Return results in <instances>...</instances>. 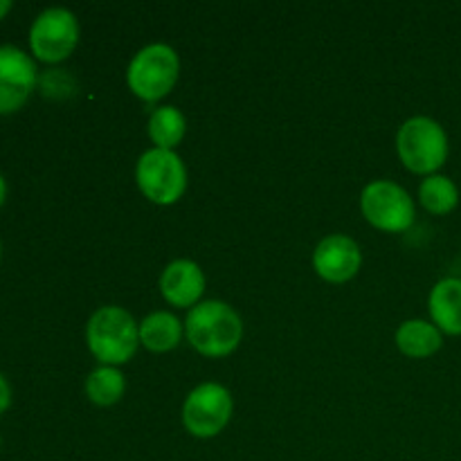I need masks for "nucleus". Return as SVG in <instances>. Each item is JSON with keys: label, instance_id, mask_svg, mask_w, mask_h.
<instances>
[{"label": "nucleus", "instance_id": "2eb2a0df", "mask_svg": "<svg viewBox=\"0 0 461 461\" xmlns=\"http://www.w3.org/2000/svg\"><path fill=\"white\" fill-rule=\"evenodd\" d=\"M185 129H187V124H185L183 113L174 106L156 108L149 117V135H151L156 149L174 151V147H178L180 140H183Z\"/></svg>", "mask_w": 461, "mask_h": 461}, {"label": "nucleus", "instance_id": "4be33fe9", "mask_svg": "<svg viewBox=\"0 0 461 461\" xmlns=\"http://www.w3.org/2000/svg\"><path fill=\"white\" fill-rule=\"evenodd\" d=\"M0 257H3V246H0Z\"/></svg>", "mask_w": 461, "mask_h": 461}, {"label": "nucleus", "instance_id": "9b49d317", "mask_svg": "<svg viewBox=\"0 0 461 461\" xmlns=\"http://www.w3.org/2000/svg\"><path fill=\"white\" fill-rule=\"evenodd\" d=\"M160 291L169 304L187 309L201 300L205 291V275L201 266L189 259H176L162 270Z\"/></svg>", "mask_w": 461, "mask_h": 461}, {"label": "nucleus", "instance_id": "a211bd4d", "mask_svg": "<svg viewBox=\"0 0 461 461\" xmlns=\"http://www.w3.org/2000/svg\"><path fill=\"white\" fill-rule=\"evenodd\" d=\"M41 93L48 97H68L75 90V81L68 77L66 70H48L43 77H39Z\"/></svg>", "mask_w": 461, "mask_h": 461}, {"label": "nucleus", "instance_id": "423d86ee", "mask_svg": "<svg viewBox=\"0 0 461 461\" xmlns=\"http://www.w3.org/2000/svg\"><path fill=\"white\" fill-rule=\"evenodd\" d=\"M79 41V23L66 7H48L30 27V48L36 59L59 63L72 54Z\"/></svg>", "mask_w": 461, "mask_h": 461}, {"label": "nucleus", "instance_id": "20e7f679", "mask_svg": "<svg viewBox=\"0 0 461 461\" xmlns=\"http://www.w3.org/2000/svg\"><path fill=\"white\" fill-rule=\"evenodd\" d=\"M180 75L178 54L171 45L153 43L140 50L129 66V88L144 102H158L174 88Z\"/></svg>", "mask_w": 461, "mask_h": 461}, {"label": "nucleus", "instance_id": "4468645a", "mask_svg": "<svg viewBox=\"0 0 461 461\" xmlns=\"http://www.w3.org/2000/svg\"><path fill=\"white\" fill-rule=\"evenodd\" d=\"M180 336H183V327H180L178 318L167 313V311L151 313L140 324V342L149 351H156V354H165V351L176 349L180 342Z\"/></svg>", "mask_w": 461, "mask_h": 461}, {"label": "nucleus", "instance_id": "0eeeda50", "mask_svg": "<svg viewBox=\"0 0 461 461\" xmlns=\"http://www.w3.org/2000/svg\"><path fill=\"white\" fill-rule=\"evenodd\" d=\"M232 396L219 383H203L189 392L183 405V423L198 439L216 437L232 419Z\"/></svg>", "mask_w": 461, "mask_h": 461}, {"label": "nucleus", "instance_id": "f3484780", "mask_svg": "<svg viewBox=\"0 0 461 461\" xmlns=\"http://www.w3.org/2000/svg\"><path fill=\"white\" fill-rule=\"evenodd\" d=\"M124 376L117 367H99L86 378V394L97 405H113L124 394Z\"/></svg>", "mask_w": 461, "mask_h": 461}, {"label": "nucleus", "instance_id": "aec40b11", "mask_svg": "<svg viewBox=\"0 0 461 461\" xmlns=\"http://www.w3.org/2000/svg\"><path fill=\"white\" fill-rule=\"evenodd\" d=\"M5 198H7V180H5L3 174H0V205L5 203Z\"/></svg>", "mask_w": 461, "mask_h": 461}, {"label": "nucleus", "instance_id": "dca6fc26", "mask_svg": "<svg viewBox=\"0 0 461 461\" xmlns=\"http://www.w3.org/2000/svg\"><path fill=\"white\" fill-rule=\"evenodd\" d=\"M419 198L430 214H450L459 203V189L448 176L432 174L419 187Z\"/></svg>", "mask_w": 461, "mask_h": 461}, {"label": "nucleus", "instance_id": "7ed1b4c3", "mask_svg": "<svg viewBox=\"0 0 461 461\" xmlns=\"http://www.w3.org/2000/svg\"><path fill=\"white\" fill-rule=\"evenodd\" d=\"M396 149L410 171L432 176L448 158V135L430 117H410L396 135Z\"/></svg>", "mask_w": 461, "mask_h": 461}, {"label": "nucleus", "instance_id": "6ab92c4d", "mask_svg": "<svg viewBox=\"0 0 461 461\" xmlns=\"http://www.w3.org/2000/svg\"><path fill=\"white\" fill-rule=\"evenodd\" d=\"M12 405V387H9L7 378L0 374V414Z\"/></svg>", "mask_w": 461, "mask_h": 461}, {"label": "nucleus", "instance_id": "39448f33", "mask_svg": "<svg viewBox=\"0 0 461 461\" xmlns=\"http://www.w3.org/2000/svg\"><path fill=\"white\" fill-rule=\"evenodd\" d=\"M135 180L144 196L156 205H174L187 189V169L178 153L149 149L135 167Z\"/></svg>", "mask_w": 461, "mask_h": 461}, {"label": "nucleus", "instance_id": "f8f14e48", "mask_svg": "<svg viewBox=\"0 0 461 461\" xmlns=\"http://www.w3.org/2000/svg\"><path fill=\"white\" fill-rule=\"evenodd\" d=\"M430 318L439 331L461 336V279L446 277L435 284L428 300Z\"/></svg>", "mask_w": 461, "mask_h": 461}, {"label": "nucleus", "instance_id": "9d476101", "mask_svg": "<svg viewBox=\"0 0 461 461\" xmlns=\"http://www.w3.org/2000/svg\"><path fill=\"white\" fill-rule=\"evenodd\" d=\"M363 264V255L354 239L345 234H331L322 239L313 252L315 273L331 284L349 282Z\"/></svg>", "mask_w": 461, "mask_h": 461}, {"label": "nucleus", "instance_id": "ddd939ff", "mask_svg": "<svg viewBox=\"0 0 461 461\" xmlns=\"http://www.w3.org/2000/svg\"><path fill=\"white\" fill-rule=\"evenodd\" d=\"M396 345L410 358H428L444 345L441 331L426 320H408L396 331Z\"/></svg>", "mask_w": 461, "mask_h": 461}, {"label": "nucleus", "instance_id": "f03ea898", "mask_svg": "<svg viewBox=\"0 0 461 461\" xmlns=\"http://www.w3.org/2000/svg\"><path fill=\"white\" fill-rule=\"evenodd\" d=\"M88 349L104 367L129 363L140 345V327L131 313L120 306H104L95 311L86 327Z\"/></svg>", "mask_w": 461, "mask_h": 461}, {"label": "nucleus", "instance_id": "1a4fd4ad", "mask_svg": "<svg viewBox=\"0 0 461 461\" xmlns=\"http://www.w3.org/2000/svg\"><path fill=\"white\" fill-rule=\"evenodd\" d=\"M39 84V70L30 54L16 45H0V115L16 113Z\"/></svg>", "mask_w": 461, "mask_h": 461}, {"label": "nucleus", "instance_id": "412c9836", "mask_svg": "<svg viewBox=\"0 0 461 461\" xmlns=\"http://www.w3.org/2000/svg\"><path fill=\"white\" fill-rule=\"evenodd\" d=\"M9 9H12V3H9V0H0V21H3V18L7 16Z\"/></svg>", "mask_w": 461, "mask_h": 461}, {"label": "nucleus", "instance_id": "f257e3e1", "mask_svg": "<svg viewBox=\"0 0 461 461\" xmlns=\"http://www.w3.org/2000/svg\"><path fill=\"white\" fill-rule=\"evenodd\" d=\"M189 342L207 358H223L232 354L243 336L241 318L225 302L210 300L194 306L185 322Z\"/></svg>", "mask_w": 461, "mask_h": 461}, {"label": "nucleus", "instance_id": "6e6552de", "mask_svg": "<svg viewBox=\"0 0 461 461\" xmlns=\"http://www.w3.org/2000/svg\"><path fill=\"white\" fill-rule=\"evenodd\" d=\"M360 210L374 228L385 232H405L414 223L412 198L390 180L369 183L360 196Z\"/></svg>", "mask_w": 461, "mask_h": 461}]
</instances>
